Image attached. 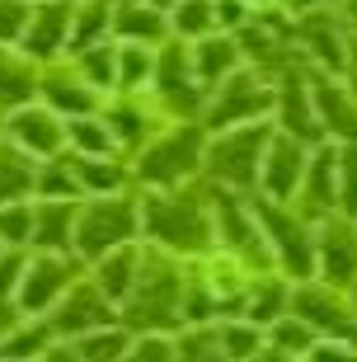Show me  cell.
<instances>
[{"label":"cell","mask_w":357,"mask_h":362,"mask_svg":"<svg viewBox=\"0 0 357 362\" xmlns=\"http://www.w3.org/2000/svg\"><path fill=\"white\" fill-rule=\"evenodd\" d=\"M141 230L165 255H212V245H216L212 207L188 184L141 198Z\"/></svg>","instance_id":"6da1fadb"},{"label":"cell","mask_w":357,"mask_h":362,"mask_svg":"<svg viewBox=\"0 0 357 362\" xmlns=\"http://www.w3.org/2000/svg\"><path fill=\"white\" fill-rule=\"evenodd\" d=\"M122 320H127V329H141V334H156V329H170L174 320H184V273L156 245L141 250V273H136Z\"/></svg>","instance_id":"7a4b0ae2"},{"label":"cell","mask_w":357,"mask_h":362,"mask_svg":"<svg viewBox=\"0 0 357 362\" xmlns=\"http://www.w3.org/2000/svg\"><path fill=\"white\" fill-rule=\"evenodd\" d=\"M141 235V198H127V193H113V198H90L76 212V235H71V250L80 259L99 264L104 255L122 250V245H136Z\"/></svg>","instance_id":"3957f363"},{"label":"cell","mask_w":357,"mask_h":362,"mask_svg":"<svg viewBox=\"0 0 357 362\" xmlns=\"http://www.w3.org/2000/svg\"><path fill=\"white\" fill-rule=\"evenodd\" d=\"M202 151H207L202 122H179V127H170V132H160L156 141H146L132 175L141 179L146 188L170 193V188H184L188 179L202 170Z\"/></svg>","instance_id":"277c9868"},{"label":"cell","mask_w":357,"mask_h":362,"mask_svg":"<svg viewBox=\"0 0 357 362\" xmlns=\"http://www.w3.org/2000/svg\"><path fill=\"white\" fill-rule=\"evenodd\" d=\"M273 81L254 66H240L230 81L212 90V99L202 104V132H235V127H254V122L273 118Z\"/></svg>","instance_id":"5b68a950"},{"label":"cell","mask_w":357,"mask_h":362,"mask_svg":"<svg viewBox=\"0 0 357 362\" xmlns=\"http://www.w3.org/2000/svg\"><path fill=\"white\" fill-rule=\"evenodd\" d=\"M250 207H254L259 230H264V245H268V255H273V264L296 282L315 278V221L291 212L287 202H268V198L250 202Z\"/></svg>","instance_id":"8992f818"},{"label":"cell","mask_w":357,"mask_h":362,"mask_svg":"<svg viewBox=\"0 0 357 362\" xmlns=\"http://www.w3.org/2000/svg\"><path fill=\"white\" fill-rule=\"evenodd\" d=\"M273 127L268 122H254V127H235V132H216L207 136V151H202V170L226 188V193H240V188L259 184V160H264V146Z\"/></svg>","instance_id":"52a82bcc"},{"label":"cell","mask_w":357,"mask_h":362,"mask_svg":"<svg viewBox=\"0 0 357 362\" xmlns=\"http://www.w3.org/2000/svg\"><path fill=\"white\" fill-rule=\"evenodd\" d=\"M151 94H156L160 113H198L207 104L198 76H193V62H188L184 42H170L156 52V66H151Z\"/></svg>","instance_id":"ba28073f"},{"label":"cell","mask_w":357,"mask_h":362,"mask_svg":"<svg viewBox=\"0 0 357 362\" xmlns=\"http://www.w3.org/2000/svg\"><path fill=\"white\" fill-rule=\"evenodd\" d=\"M315 278L334 292L357 282V221L339 212L315 221Z\"/></svg>","instance_id":"9c48e42d"},{"label":"cell","mask_w":357,"mask_h":362,"mask_svg":"<svg viewBox=\"0 0 357 362\" xmlns=\"http://www.w3.org/2000/svg\"><path fill=\"white\" fill-rule=\"evenodd\" d=\"M291 315L310 329V334H329V339H353L357 344V315L348 310V301L324 282H296L291 287Z\"/></svg>","instance_id":"30bf717a"},{"label":"cell","mask_w":357,"mask_h":362,"mask_svg":"<svg viewBox=\"0 0 357 362\" xmlns=\"http://www.w3.org/2000/svg\"><path fill=\"white\" fill-rule=\"evenodd\" d=\"M296 38H301L305 57L315 62L320 76H344L348 57H353V42H348V24L329 10H310L296 19Z\"/></svg>","instance_id":"8fae6325"},{"label":"cell","mask_w":357,"mask_h":362,"mask_svg":"<svg viewBox=\"0 0 357 362\" xmlns=\"http://www.w3.org/2000/svg\"><path fill=\"white\" fill-rule=\"evenodd\" d=\"M305 94H310V113H315L320 132L334 136L339 146H357V104H353V94L344 90V81L315 71L305 81Z\"/></svg>","instance_id":"7c38bea8"},{"label":"cell","mask_w":357,"mask_h":362,"mask_svg":"<svg viewBox=\"0 0 357 362\" xmlns=\"http://www.w3.org/2000/svg\"><path fill=\"white\" fill-rule=\"evenodd\" d=\"M305 156L310 151L291 136L273 132L264 146V160H259V188H264L268 202H291L296 188H301V170H305Z\"/></svg>","instance_id":"4fadbf2b"},{"label":"cell","mask_w":357,"mask_h":362,"mask_svg":"<svg viewBox=\"0 0 357 362\" xmlns=\"http://www.w3.org/2000/svg\"><path fill=\"white\" fill-rule=\"evenodd\" d=\"M71 282H76V264L66 255H38L33 264H24V278H19V310L38 315L57 306L71 292Z\"/></svg>","instance_id":"5bb4252c"},{"label":"cell","mask_w":357,"mask_h":362,"mask_svg":"<svg viewBox=\"0 0 357 362\" xmlns=\"http://www.w3.org/2000/svg\"><path fill=\"white\" fill-rule=\"evenodd\" d=\"M71 14H76L71 0H47V5H38L33 19H28V28H24L19 57H24V62H47V66H52L57 57L66 52V42H71Z\"/></svg>","instance_id":"9a60e30c"},{"label":"cell","mask_w":357,"mask_h":362,"mask_svg":"<svg viewBox=\"0 0 357 362\" xmlns=\"http://www.w3.org/2000/svg\"><path fill=\"white\" fill-rule=\"evenodd\" d=\"M52 334H66V339H85L94 329H108L113 315H108V301L94 292V282H71V292L52 306Z\"/></svg>","instance_id":"2e32d148"},{"label":"cell","mask_w":357,"mask_h":362,"mask_svg":"<svg viewBox=\"0 0 357 362\" xmlns=\"http://www.w3.org/2000/svg\"><path fill=\"white\" fill-rule=\"evenodd\" d=\"M334 156H339V146H315L305 156L301 188H296L305 221H324V216L339 212V170H334Z\"/></svg>","instance_id":"e0dca14e"},{"label":"cell","mask_w":357,"mask_h":362,"mask_svg":"<svg viewBox=\"0 0 357 362\" xmlns=\"http://www.w3.org/2000/svg\"><path fill=\"white\" fill-rule=\"evenodd\" d=\"M10 141L24 156H57V151L66 146V122L57 118L47 104H24L10 113Z\"/></svg>","instance_id":"ac0fdd59"},{"label":"cell","mask_w":357,"mask_h":362,"mask_svg":"<svg viewBox=\"0 0 357 362\" xmlns=\"http://www.w3.org/2000/svg\"><path fill=\"white\" fill-rule=\"evenodd\" d=\"M273 90H278V94H273V118H278L282 136L301 141V146L320 141V127H315V113H310V94H305V81H296V76H282Z\"/></svg>","instance_id":"d6986e66"},{"label":"cell","mask_w":357,"mask_h":362,"mask_svg":"<svg viewBox=\"0 0 357 362\" xmlns=\"http://www.w3.org/2000/svg\"><path fill=\"white\" fill-rule=\"evenodd\" d=\"M99 122H104L108 136H113V151H136V146H146V141H156V127H160L156 113L136 104V94H122L118 104H108Z\"/></svg>","instance_id":"ffe728a7"},{"label":"cell","mask_w":357,"mask_h":362,"mask_svg":"<svg viewBox=\"0 0 357 362\" xmlns=\"http://www.w3.org/2000/svg\"><path fill=\"white\" fill-rule=\"evenodd\" d=\"M38 94L57 118H62V113H71V118H94V108H99V94L80 81L76 71H47L38 81Z\"/></svg>","instance_id":"44dd1931"},{"label":"cell","mask_w":357,"mask_h":362,"mask_svg":"<svg viewBox=\"0 0 357 362\" xmlns=\"http://www.w3.org/2000/svg\"><path fill=\"white\" fill-rule=\"evenodd\" d=\"M136 273H141V245H122V250H113L94 264V292L104 296L108 306H118V301L132 296Z\"/></svg>","instance_id":"7402d4cb"},{"label":"cell","mask_w":357,"mask_h":362,"mask_svg":"<svg viewBox=\"0 0 357 362\" xmlns=\"http://www.w3.org/2000/svg\"><path fill=\"white\" fill-rule=\"evenodd\" d=\"M188 62H193L198 85H221V81H230V76L245 66L235 38H226V33H207V38H198V42H193V52H188Z\"/></svg>","instance_id":"603a6c76"},{"label":"cell","mask_w":357,"mask_h":362,"mask_svg":"<svg viewBox=\"0 0 357 362\" xmlns=\"http://www.w3.org/2000/svg\"><path fill=\"white\" fill-rule=\"evenodd\" d=\"M113 33L132 47H156L170 33V19L151 5H141V0H122V5H113Z\"/></svg>","instance_id":"cb8c5ba5"},{"label":"cell","mask_w":357,"mask_h":362,"mask_svg":"<svg viewBox=\"0 0 357 362\" xmlns=\"http://www.w3.org/2000/svg\"><path fill=\"white\" fill-rule=\"evenodd\" d=\"M76 202H42L33 207V245L42 255H66L76 235Z\"/></svg>","instance_id":"d4e9b609"},{"label":"cell","mask_w":357,"mask_h":362,"mask_svg":"<svg viewBox=\"0 0 357 362\" xmlns=\"http://www.w3.org/2000/svg\"><path fill=\"white\" fill-rule=\"evenodd\" d=\"M71 175H76L80 193H90V198H113L127 188L132 170L118 160V156H94V160H71Z\"/></svg>","instance_id":"484cf974"},{"label":"cell","mask_w":357,"mask_h":362,"mask_svg":"<svg viewBox=\"0 0 357 362\" xmlns=\"http://www.w3.org/2000/svg\"><path fill=\"white\" fill-rule=\"evenodd\" d=\"M113 33V0H85V5H76V14H71V42L66 52H90V47H99V42Z\"/></svg>","instance_id":"4316f807"},{"label":"cell","mask_w":357,"mask_h":362,"mask_svg":"<svg viewBox=\"0 0 357 362\" xmlns=\"http://www.w3.org/2000/svg\"><path fill=\"white\" fill-rule=\"evenodd\" d=\"M33 94H38L33 62L0 47V108H24V104H33Z\"/></svg>","instance_id":"83f0119b"},{"label":"cell","mask_w":357,"mask_h":362,"mask_svg":"<svg viewBox=\"0 0 357 362\" xmlns=\"http://www.w3.org/2000/svg\"><path fill=\"white\" fill-rule=\"evenodd\" d=\"M33 175H38L33 156H24L19 146H0V207L24 202L33 193Z\"/></svg>","instance_id":"f1b7e54d"},{"label":"cell","mask_w":357,"mask_h":362,"mask_svg":"<svg viewBox=\"0 0 357 362\" xmlns=\"http://www.w3.org/2000/svg\"><path fill=\"white\" fill-rule=\"evenodd\" d=\"M287 301H291V292H287V282H278L273 273H264V278H254L250 282V301H245V315H250V325H273L278 315H287Z\"/></svg>","instance_id":"f546056e"},{"label":"cell","mask_w":357,"mask_h":362,"mask_svg":"<svg viewBox=\"0 0 357 362\" xmlns=\"http://www.w3.org/2000/svg\"><path fill=\"white\" fill-rule=\"evenodd\" d=\"M52 349V325L38 320V325H14L10 334L0 339V362H33Z\"/></svg>","instance_id":"4dcf8cb0"},{"label":"cell","mask_w":357,"mask_h":362,"mask_svg":"<svg viewBox=\"0 0 357 362\" xmlns=\"http://www.w3.org/2000/svg\"><path fill=\"white\" fill-rule=\"evenodd\" d=\"M76 76L90 85L94 94L113 90V85H118V47L99 42V47H90V52H76Z\"/></svg>","instance_id":"1f68e13d"},{"label":"cell","mask_w":357,"mask_h":362,"mask_svg":"<svg viewBox=\"0 0 357 362\" xmlns=\"http://www.w3.org/2000/svg\"><path fill=\"white\" fill-rule=\"evenodd\" d=\"M66 146L76 151V160H94V156H118L113 136L99 118H71L66 122Z\"/></svg>","instance_id":"d6a6232c"},{"label":"cell","mask_w":357,"mask_h":362,"mask_svg":"<svg viewBox=\"0 0 357 362\" xmlns=\"http://www.w3.org/2000/svg\"><path fill=\"white\" fill-rule=\"evenodd\" d=\"M33 193H42V202H76L80 198V184H76V175H71V160H47L33 175Z\"/></svg>","instance_id":"836d02e7"},{"label":"cell","mask_w":357,"mask_h":362,"mask_svg":"<svg viewBox=\"0 0 357 362\" xmlns=\"http://www.w3.org/2000/svg\"><path fill=\"white\" fill-rule=\"evenodd\" d=\"M170 28H174V33H179L184 42L207 38V33L216 28L212 0H179V5H174V14H170Z\"/></svg>","instance_id":"e575fe53"},{"label":"cell","mask_w":357,"mask_h":362,"mask_svg":"<svg viewBox=\"0 0 357 362\" xmlns=\"http://www.w3.org/2000/svg\"><path fill=\"white\" fill-rule=\"evenodd\" d=\"M151 66H156V52L151 47H132V42H122L118 47V94H136L141 85H151Z\"/></svg>","instance_id":"d590c367"},{"label":"cell","mask_w":357,"mask_h":362,"mask_svg":"<svg viewBox=\"0 0 357 362\" xmlns=\"http://www.w3.org/2000/svg\"><path fill=\"white\" fill-rule=\"evenodd\" d=\"M132 349V334L108 325V329H94V334L80 339V362H122Z\"/></svg>","instance_id":"8d00e7d4"},{"label":"cell","mask_w":357,"mask_h":362,"mask_svg":"<svg viewBox=\"0 0 357 362\" xmlns=\"http://www.w3.org/2000/svg\"><path fill=\"white\" fill-rule=\"evenodd\" d=\"M216 339H221V358L226 362H254L259 353H264V329H259V325H250V320L216 329Z\"/></svg>","instance_id":"74e56055"},{"label":"cell","mask_w":357,"mask_h":362,"mask_svg":"<svg viewBox=\"0 0 357 362\" xmlns=\"http://www.w3.org/2000/svg\"><path fill=\"white\" fill-rule=\"evenodd\" d=\"M268 339H273V353H282V358L315 349V334H310V329H305L296 315H278V320L268 325Z\"/></svg>","instance_id":"f35d334b"},{"label":"cell","mask_w":357,"mask_h":362,"mask_svg":"<svg viewBox=\"0 0 357 362\" xmlns=\"http://www.w3.org/2000/svg\"><path fill=\"white\" fill-rule=\"evenodd\" d=\"M334 170H339V216L357 221V146H339Z\"/></svg>","instance_id":"ab89813d"},{"label":"cell","mask_w":357,"mask_h":362,"mask_svg":"<svg viewBox=\"0 0 357 362\" xmlns=\"http://www.w3.org/2000/svg\"><path fill=\"white\" fill-rule=\"evenodd\" d=\"M0 245H33V207L28 202H10V207H0Z\"/></svg>","instance_id":"60d3db41"},{"label":"cell","mask_w":357,"mask_h":362,"mask_svg":"<svg viewBox=\"0 0 357 362\" xmlns=\"http://www.w3.org/2000/svg\"><path fill=\"white\" fill-rule=\"evenodd\" d=\"M174 362H226V358H221V339H216V329L184 334L179 344H174Z\"/></svg>","instance_id":"b9f144b4"},{"label":"cell","mask_w":357,"mask_h":362,"mask_svg":"<svg viewBox=\"0 0 357 362\" xmlns=\"http://www.w3.org/2000/svg\"><path fill=\"white\" fill-rule=\"evenodd\" d=\"M28 19H33V5H28V0H0V47L24 42Z\"/></svg>","instance_id":"7bdbcfd3"},{"label":"cell","mask_w":357,"mask_h":362,"mask_svg":"<svg viewBox=\"0 0 357 362\" xmlns=\"http://www.w3.org/2000/svg\"><path fill=\"white\" fill-rule=\"evenodd\" d=\"M122 362H174V349L165 344V339L146 334L141 344H132V349H127V358H122Z\"/></svg>","instance_id":"ee69618b"},{"label":"cell","mask_w":357,"mask_h":362,"mask_svg":"<svg viewBox=\"0 0 357 362\" xmlns=\"http://www.w3.org/2000/svg\"><path fill=\"white\" fill-rule=\"evenodd\" d=\"M212 14H216V28H245L250 24V10H245V0H212Z\"/></svg>","instance_id":"f6af8a7d"},{"label":"cell","mask_w":357,"mask_h":362,"mask_svg":"<svg viewBox=\"0 0 357 362\" xmlns=\"http://www.w3.org/2000/svg\"><path fill=\"white\" fill-rule=\"evenodd\" d=\"M19 278H24V259L0 255V301H10V292H19Z\"/></svg>","instance_id":"bcb514c9"},{"label":"cell","mask_w":357,"mask_h":362,"mask_svg":"<svg viewBox=\"0 0 357 362\" xmlns=\"http://www.w3.org/2000/svg\"><path fill=\"white\" fill-rule=\"evenodd\" d=\"M310 362H357V353L344 349L339 339H329V344H315V349H310Z\"/></svg>","instance_id":"7dc6e473"},{"label":"cell","mask_w":357,"mask_h":362,"mask_svg":"<svg viewBox=\"0 0 357 362\" xmlns=\"http://www.w3.org/2000/svg\"><path fill=\"white\" fill-rule=\"evenodd\" d=\"M339 81H344V90L353 94V104H357V47H353V57H348V66H344V76H339Z\"/></svg>","instance_id":"c3c4849f"},{"label":"cell","mask_w":357,"mask_h":362,"mask_svg":"<svg viewBox=\"0 0 357 362\" xmlns=\"http://www.w3.org/2000/svg\"><path fill=\"white\" fill-rule=\"evenodd\" d=\"M42 362H80V353L76 349H47V353H42Z\"/></svg>","instance_id":"681fc988"},{"label":"cell","mask_w":357,"mask_h":362,"mask_svg":"<svg viewBox=\"0 0 357 362\" xmlns=\"http://www.w3.org/2000/svg\"><path fill=\"white\" fill-rule=\"evenodd\" d=\"M141 5H151V10H160V14H165V10H174L179 0H141Z\"/></svg>","instance_id":"f907efd6"},{"label":"cell","mask_w":357,"mask_h":362,"mask_svg":"<svg viewBox=\"0 0 357 362\" xmlns=\"http://www.w3.org/2000/svg\"><path fill=\"white\" fill-rule=\"evenodd\" d=\"M278 0H245V10H273Z\"/></svg>","instance_id":"816d5d0a"},{"label":"cell","mask_w":357,"mask_h":362,"mask_svg":"<svg viewBox=\"0 0 357 362\" xmlns=\"http://www.w3.org/2000/svg\"><path fill=\"white\" fill-rule=\"evenodd\" d=\"M348 28L357 33V0H348Z\"/></svg>","instance_id":"f5cc1de1"},{"label":"cell","mask_w":357,"mask_h":362,"mask_svg":"<svg viewBox=\"0 0 357 362\" xmlns=\"http://www.w3.org/2000/svg\"><path fill=\"white\" fill-rule=\"evenodd\" d=\"M353 315H357V282H353Z\"/></svg>","instance_id":"db71d44e"},{"label":"cell","mask_w":357,"mask_h":362,"mask_svg":"<svg viewBox=\"0 0 357 362\" xmlns=\"http://www.w3.org/2000/svg\"><path fill=\"white\" fill-rule=\"evenodd\" d=\"M324 5H334V0H324Z\"/></svg>","instance_id":"11a10c76"},{"label":"cell","mask_w":357,"mask_h":362,"mask_svg":"<svg viewBox=\"0 0 357 362\" xmlns=\"http://www.w3.org/2000/svg\"><path fill=\"white\" fill-rule=\"evenodd\" d=\"M0 136H5V127H0Z\"/></svg>","instance_id":"9f6ffc18"}]
</instances>
